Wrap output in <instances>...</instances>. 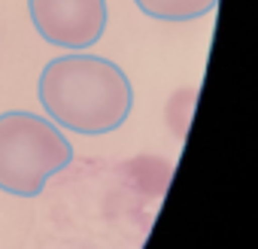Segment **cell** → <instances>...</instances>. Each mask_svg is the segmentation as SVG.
Here are the masks:
<instances>
[{
    "label": "cell",
    "mask_w": 258,
    "mask_h": 249,
    "mask_svg": "<svg viewBox=\"0 0 258 249\" xmlns=\"http://www.w3.org/2000/svg\"><path fill=\"white\" fill-rule=\"evenodd\" d=\"M28 16L49 46L70 52L94 46L109 22L106 0H28Z\"/></svg>",
    "instance_id": "cell-3"
},
{
    "label": "cell",
    "mask_w": 258,
    "mask_h": 249,
    "mask_svg": "<svg viewBox=\"0 0 258 249\" xmlns=\"http://www.w3.org/2000/svg\"><path fill=\"white\" fill-rule=\"evenodd\" d=\"M40 103L64 131L100 137L118 131L134 109V88L124 70L100 55H61L40 73Z\"/></svg>",
    "instance_id": "cell-1"
},
{
    "label": "cell",
    "mask_w": 258,
    "mask_h": 249,
    "mask_svg": "<svg viewBox=\"0 0 258 249\" xmlns=\"http://www.w3.org/2000/svg\"><path fill=\"white\" fill-rule=\"evenodd\" d=\"M137 10L155 22H195L210 16L219 0H134Z\"/></svg>",
    "instance_id": "cell-4"
},
{
    "label": "cell",
    "mask_w": 258,
    "mask_h": 249,
    "mask_svg": "<svg viewBox=\"0 0 258 249\" xmlns=\"http://www.w3.org/2000/svg\"><path fill=\"white\" fill-rule=\"evenodd\" d=\"M70 161L73 146L52 118L28 109L0 112V192L37 198Z\"/></svg>",
    "instance_id": "cell-2"
}]
</instances>
